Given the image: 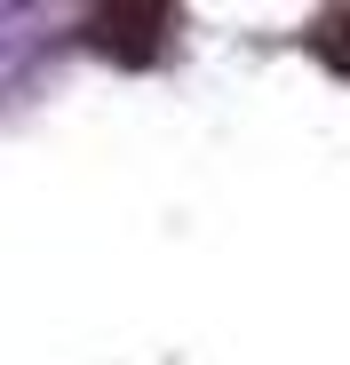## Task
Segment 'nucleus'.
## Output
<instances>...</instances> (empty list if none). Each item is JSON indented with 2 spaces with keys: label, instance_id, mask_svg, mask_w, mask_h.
<instances>
[{
  "label": "nucleus",
  "instance_id": "obj_1",
  "mask_svg": "<svg viewBox=\"0 0 350 365\" xmlns=\"http://www.w3.org/2000/svg\"><path fill=\"white\" fill-rule=\"evenodd\" d=\"M167 32H175L167 9H104V16H88V40L104 56H120V64H151Z\"/></svg>",
  "mask_w": 350,
  "mask_h": 365
},
{
  "label": "nucleus",
  "instance_id": "obj_2",
  "mask_svg": "<svg viewBox=\"0 0 350 365\" xmlns=\"http://www.w3.org/2000/svg\"><path fill=\"white\" fill-rule=\"evenodd\" d=\"M311 56H319L334 80H350V9H334V16L311 24Z\"/></svg>",
  "mask_w": 350,
  "mask_h": 365
}]
</instances>
